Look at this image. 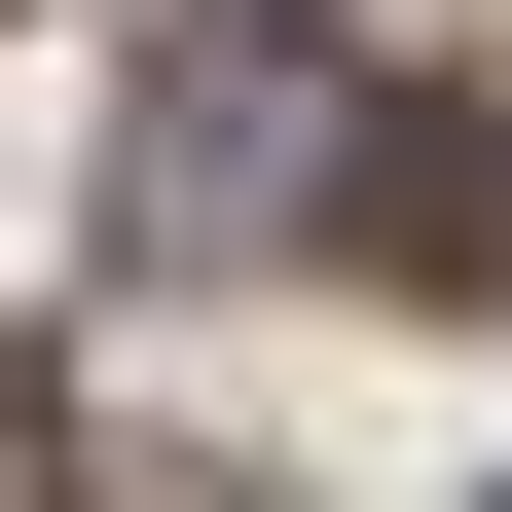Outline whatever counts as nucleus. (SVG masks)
Wrapping results in <instances>:
<instances>
[{
  "label": "nucleus",
  "instance_id": "f257e3e1",
  "mask_svg": "<svg viewBox=\"0 0 512 512\" xmlns=\"http://www.w3.org/2000/svg\"><path fill=\"white\" fill-rule=\"evenodd\" d=\"M366 147H403V110H366L330 0H183L147 110H110V220H147L183 293H220V256H366Z\"/></svg>",
  "mask_w": 512,
  "mask_h": 512
},
{
  "label": "nucleus",
  "instance_id": "f03ea898",
  "mask_svg": "<svg viewBox=\"0 0 512 512\" xmlns=\"http://www.w3.org/2000/svg\"><path fill=\"white\" fill-rule=\"evenodd\" d=\"M366 256H403V293H512V110H403V147H366Z\"/></svg>",
  "mask_w": 512,
  "mask_h": 512
}]
</instances>
